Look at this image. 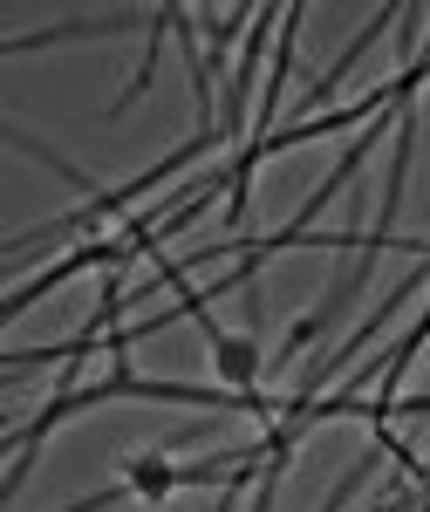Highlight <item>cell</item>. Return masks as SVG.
I'll list each match as a JSON object with an SVG mask.
<instances>
[{"instance_id": "1", "label": "cell", "mask_w": 430, "mask_h": 512, "mask_svg": "<svg viewBox=\"0 0 430 512\" xmlns=\"http://www.w3.org/2000/svg\"><path fill=\"white\" fill-rule=\"evenodd\" d=\"M157 14L164 7H130V14H110V21H69V28H35V35H7V55H28V48H62V41H110V35H130V28H144L151 35Z\"/></svg>"}, {"instance_id": "2", "label": "cell", "mask_w": 430, "mask_h": 512, "mask_svg": "<svg viewBox=\"0 0 430 512\" xmlns=\"http://www.w3.org/2000/svg\"><path fill=\"white\" fill-rule=\"evenodd\" d=\"M205 355H212V383H226V390H260V376H267L260 335H226V328H212V335H205Z\"/></svg>"}, {"instance_id": "3", "label": "cell", "mask_w": 430, "mask_h": 512, "mask_svg": "<svg viewBox=\"0 0 430 512\" xmlns=\"http://www.w3.org/2000/svg\"><path fill=\"white\" fill-rule=\"evenodd\" d=\"M369 472H376V458H362L349 478H335V492H328V506H321V512H349V499L362 492V485H369Z\"/></svg>"}]
</instances>
